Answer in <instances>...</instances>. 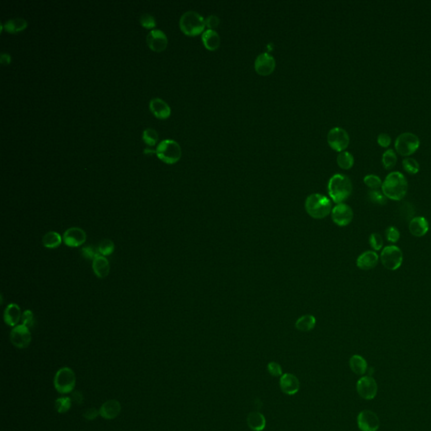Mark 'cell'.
<instances>
[{
  "label": "cell",
  "mask_w": 431,
  "mask_h": 431,
  "mask_svg": "<svg viewBox=\"0 0 431 431\" xmlns=\"http://www.w3.org/2000/svg\"><path fill=\"white\" fill-rule=\"evenodd\" d=\"M409 184L405 176L398 171L391 172L382 182L381 191L387 199L403 200L408 192Z\"/></svg>",
  "instance_id": "6da1fadb"
},
{
  "label": "cell",
  "mask_w": 431,
  "mask_h": 431,
  "mask_svg": "<svg viewBox=\"0 0 431 431\" xmlns=\"http://www.w3.org/2000/svg\"><path fill=\"white\" fill-rule=\"evenodd\" d=\"M353 185L348 176L336 174L330 178L328 183V192L330 199L335 204L346 201L352 193Z\"/></svg>",
  "instance_id": "7a4b0ae2"
},
{
  "label": "cell",
  "mask_w": 431,
  "mask_h": 431,
  "mask_svg": "<svg viewBox=\"0 0 431 431\" xmlns=\"http://www.w3.org/2000/svg\"><path fill=\"white\" fill-rule=\"evenodd\" d=\"M332 200L322 194L314 193L305 200V210L314 219H323L331 214Z\"/></svg>",
  "instance_id": "3957f363"
},
{
  "label": "cell",
  "mask_w": 431,
  "mask_h": 431,
  "mask_svg": "<svg viewBox=\"0 0 431 431\" xmlns=\"http://www.w3.org/2000/svg\"><path fill=\"white\" fill-rule=\"evenodd\" d=\"M180 27L184 35L189 36H197L205 32L206 19L193 10H189L181 16L180 19Z\"/></svg>",
  "instance_id": "277c9868"
},
{
  "label": "cell",
  "mask_w": 431,
  "mask_h": 431,
  "mask_svg": "<svg viewBox=\"0 0 431 431\" xmlns=\"http://www.w3.org/2000/svg\"><path fill=\"white\" fill-rule=\"evenodd\" d=\"M155 150L157 157L168 165L177 163L182 155L181 146L175 140H162Z\"/></svg>",
  "instance_id": "5b68a950"
},
{
  "label": "cell",
  "mask_w": 431,
  "mask_h": 431,
  "mask_svg": "<svg viewBox=\"0 0 431 431\" xmlns=\"http://www.w3.org/2000/svg\"><path fill=\"white\" fill-rule=\"evenodd\" d=\"M380 260L386 269L397 270L402 266L403 262V251L396 245H389L382 249Z\"/></svg>",
  "instance_id": "8992f818"
},
{
  "label": "cell",
  "mask_w": 431,
  "mask_h": 431,
  "mask_svg": "<svg viewBox=\"0 0 431 431\" xmlns=\"http://www.w3.org/2000/svg\"><path fill=\"white\" fill-rule=\"evenodd\" d=\"M420 141L415 134L404 133L400 134L395 141V149L398 153L404 157H409L418 150Z\"/></svg>",
  "instance_id": "52a82bcc"
},
{
  "label": "cell",
  "mask_w": 431,
  "mask_h": 431,
  "mask_svg": "<svg viewBox=\"0 0 431 431\" xmlns=\"http://www.w3.org/2000/svg\"><path fill=\"white\" fill-rule=\"evenodd\" d=\"M327 141L330 148L334 151L344 152L349 146V134L341 127H333L329 132Z\"/></svg>",
  "instance_id": "ba28073f"
},
{
  "label": "cell",
  "mask_w": 431,
  "mask_h": 431,
  "mask_svg": "<svg viewBox=\"0 0 431 431\" xmlns=\"http://www.w3.org/2000/svg\"><path fill=\"white\" fill-rule=\"evenodd\" d=\"M54 382L59 393H70L75 386V374L70 368H63L57 371Z\"/></svg>",
  "instance_id": "9c48e42d"
},
{
  "label": "cell",
  "mask_w": 431,
  "mask_h": 431,
  "mask_svg": "<svg viewBox=\"0 0 431 431\" xmlns=\"http://www.w3.org/2000/svg\"><path fill=\"white\" fill-rule=\"evenodd\" d=\"M333 222L339 227H346L350 224L354 218V213L350 206L346 203L336 204L331 212Z\"/></svg>",
  "instance_id": "30bf717a"
},
{
  "label": "cell",
  "mask_w": 431,
  "mask_h": 431,
  "mask_svg": "<svg viewBox=\"0 0 431 431\" xmlns=\"http://www.w3.org/2000/svg\"><path fill=\"white\" fill-rule=\"evenodd\" d=\"M377 381L371 376L361 377L356 383L357 393L364 399H373L377 396Z\"/></svg>",
  "instance_id": "8fae6325"
},
{
  "label": "cell",
  "mask_w": 431,
  "mask_h": 431,
  "mask_svg": "<svg viewBox=\"0 0 431 431\" xmlns=\"http://www.w3.org/2000/svg\"><path fill=\"white\" fill-rule=\"evenodd\" d=\"M10 340L14 346L19 349H25L32 342V333L28 327L23 324L14 327L10 333Z\"/></svg>",
  "instance_id": "7c38bea8"
},
{
  "label": "cell",
  "mask_w": 431,
  "mask_h": 431,
  "mask_svg": "<svg viewBox=\"0 0 431 431\" xmlns=\"http://www.w3.org/2000/svg\"><path fill=\"white\" fill-rule=\"evenodd\" d=\"M357 425L362 431H377L380 426V420L377 414L371 410H363L357 416Z\"/></svg>",
  "instance_id": "4fadbf2b"
},
{
  "label": "cell",
  "mask_w": 431,
  "mask_h": 431,
  "mask_svg": "<svg viewBox=\"0 0 431 431\" xmlns=\"http://www.w3.org/2000/svg\"><path fill=\"white\" fill-rule=\"evenodd\" d=\"M276 60L269 53L264 52L256 57L254 69L260 76H269L276 68Z\"/></svg>",
  "instance_id": "5bb4252c"
},
{
  "label": "cell",
  "mask_w": 431,
  "mask_h": 431,
  "mask_svg": "<svg viewBox=\"0 0 431 431\" xmlns=\"http://www.w3.org/2000/svg\"><path fill=\"white\" fill-rule=\"evenodd\" d=\"M147 44L152 51L160 52L168 46V37L165 32L159 29H152L146 37Z\"/></svg>",
  "instance_id": "9a60e30c"
},
{
  "label": "cell",
  "mask_w": 431,
  "mask_h": 431,
  "mask_svg": "<svg viewBox=\"0 0 431 431\" xmlns=\"http://www.w3.org/2000/svg\"><path fill=\"white\" fill-rule=\"evenodd\" d=\"M63 239L64 244L68 247H80L85 243L87 235L83 229L78 227H73L65 231L63 236Z\"/></svg>",
  "instance_id": "2e32d148"
},
{
  "label": "cell",
  "mask_w": 431,
  "mask_h": 431,
  "mask_svg": "<svg viewBox=\"0 0 431 431\" xmlns=\"http://www.w3.org/2000/svg\"><path fill=\"white\" fill-rule=\"evenodd\" d=\"M280 387L287 395H294L300 389V381L292 373H285L280 378Z\"/></svg>",
  "instance_id": "e0dca14e"
},
{
  "label": "cell",
  "mask_w": 431,
  "mask_h": 431,
  "mask_svg": "<svg viewBox=\"0 0 431 431\" xmlns=\"http://www.w3.org/2000/svg\"><path fill=\"white\" fill-rule=\"evenodd\" d=\"M380 257L376 251L367 250L359 255L356 260V265L362 270H370L377 266Z\"/></svg>",
  "instance_id": "ac0fdd59"
},
{
  "label": "cell",
  "mask_w": 431,
  "mask_h": 431,
  "mask_svg": "<svg viewBox=\"0 0 431 431\" xmlns=\"http://www.w3.org/2000/svg\"><path fill=\"white\" fill-rule=\"evenodd\" d=\"M149 109L159 119H166L171 114V108L163 99L156 97L149 102Z\"/></svg>",
  "instance_id": "d6986e66"
},
{
  "label": "cell",
  "mask_w": 431,
  "mask_h": 431,
  "mask_svg": "<svg viewBox=\"0 0 431 431\" xmlns=\"http://www.w3.org/2000/svg\"><path fill=\"white\" fill-rule=\"evenodd\" d=\"M409 229L413 236L416 238H421L427 234L430 229V224L427 219L424 216H416L411 219V221L409 222Z\"/></svg>",
  "instance_id": "ffe728a7"
},
{
  "label": "cell",
  "mask_w": 431,
  "mask_h": 431,
  "mask_svg": "<svg viewBox=\"0 0 431 431\" xmlns=\"http://www.w3.org/2000/svg\"><path fill=\"white\" fill-rule=\"evenodd\" d=\"M22 314L19 306L16 303H10L7 306L3 313L4 323L10 327L17 326L19 320H21Z\"/></svg>",
  "instance_id": "44dd1931"
},
{
  "label": "cell",
  "mask_w": 431,
  "mask_h": 431,
  "mask_svg": "<svg viewBox=\"0 0 431 431\" xmlns=\"http://www.w3.org/2000/svg\"><path fill=\"white\" fill-rule=\"evenodd\" d=\"M201 41H202L204 47L209 51H216L218 49L221 43V39L219 34L215 30H209L207 29L203 32L201 35Z\"/></svg>",
  "instance_id": "7402d4cb"
},
{
  "label": "cell",
  "mask_w": 431,
  "mask_h": 431,
  "mask_svg": "<svg viewBox=\"0 0 431 431\" xmlns=\"http://www.w3.org/2000/svg\"><path fill=\"white\" fill-rule=\"evenodd\" d=\"M93 271L95 276L100 279H104L110 273V263L105 256L99 255L93 260Z\"/></svg>",
  "instance_id": "603a6c76"
},
{
  "label": "cell",
  "mask_w": 431,
  "mask_h": 431,
  "mask_svg": "<svg viewBox=\"0 0 431 431\" xmlns=\"http://www.w3.org/2000/svg\"><path fill=\"white\" fill-rule=\"evenodd\" d=\"M28 22L27 20L23 18H13L6 20L4 23H1V31H3V29L6 32L10 33H16V32H21L23 30L27 27Z\"/></svg>",
  "instance_id": "cb8c5ba5"
},
{
  "label": "cell",
  "mask_w": 431,
  "mask_h": 431,
  "mask_svg": "<svg viewBox=\"0 0 431 431\" xmlns=\"http://www.w3.org/2000/svg\"><path fill=\"white\" fill-rule=\"evenodd\" d=\"M247 424L251 431H262L265 428L266 419L260 412H251L248 415Z\"/></svg>",
  "instance_id": "d4e9b609"
},
{
  "label": "cell",
  "mask_w": 431,
  "mask_h": 431,
  "mask_svg": "<svg viewBox=\"0 0 431 431\" xmlns=\"http://www.w3.org/2000/svg\"><path fill=\"white\" fill-rule=\"evenodd\" d=\"M349 367L355 374L362 376L367 371V362L362 355H352L349 359Z\"/></svg>",
  "instance_id": "484cf974"
},
{
  "label": "cell",
  "mask_w": 431,
  "mask_h": 431,
  "mask_svg": "<svg viewBox=\"0 0 431 431\" xmlns=\"http://www.w3.org/2000/svg\"><path fill=\"white\" fill-rule=\"evenodd\" d=\"M121 411V405L116 400H110L102 405L100 414L105 418H114Z\"/></svg>",
  "instance_id": "4316f807"
},
{
  "label": "cell",
  "mask_w": 431,
  "mask_h": 431,
  "mask_svg": "<svg viewBox=\"0 0 431 431\" xmlns=\"http://www.w3.org/2000/svg\"><path fill=\"white\" fill-rule=\"evenodd\" d=\"M295 326L296 329L301 332H309L316 326V317L311 314L303 315L297 320Z\"/></svg>",
  "instance_id": "83f0119b"
},
{
  "label": "cell",
  "mask_w": 431,
  "mask_h": 431,
  "mask_svg": "<svg viewBox=\"0 0 431 431\" xmlns=\"http://www.w3.org/2000/svg\"><path fill=\"white\" fill-rule=\"evenodd\" d=\"M63 241H64L63 237L57 232H48L42 238L43 246L50 249H54L59 247Z\"/></svg>",
  "instance_id": "f1b7e54d"
},
{
  "label": "cell",
  "mask_w": 431,
  "mask_h": 431,
  "mask_svg": "<svg viewBox=\"0 0 431 431\" xmlns=\"http://www.w3.org/2000/svg\"><path fill=\"white\" fill-rule=\"evenodd\" d=\"M355 163V159L351 153L347 151L339 152V155L337 157V164L339 165V168L342 169H350L353 167Z\"/></svg>",
  "instance_id": "f546056e"
},
{
  "label": "cell",
  "mask_w": 431,
  "mask_h": 431,
  "mask_svg": "<svg viewBox=\"0 0 431 431\" xmlns=\"http://www.w3.org/2000/svg\"><path fill=\"white\" fill-rule=\"evenodd\" d=\"M398 161L396 152L393 149H388L382 154V165L386 169H391L396 165Z\"/></svg>",
  "instance_id": "4dcf8cb0"
},
{
  "label": "cell",
  "mask_w": 431,
  "mask_h": 431,
  "mask_svg": "<svg viewBox=\"0 0 431 431\" xmlns=\"http://www.w3.org/2000/svg\"><path fill=\"white\" fill-rule=\"evenodd\" d=\"M143 140L149 146H154L159 141V133L153 128L149 127L143 132Z\"/></svg>",
  "instance_id": "1f68e13d"
},
{
  "label": "cell",
  "mask_w": 431,
  "mask_h": 431,
  "mask_svg": "<svg viewBox=\"0 0 431 431\" xmlns=\"http://www.w3.org/2000/svg\"><path fill=\"white\" fill-rule=\"evenodd\" d=\"M99 253L102 256H109L111 255L115 250L114 242L111 239H104L103 241L100 242L99 244L98 248Z\"/></svg>",
  "instance_id": "d6a6232c"
},
{
  "label": "cell",
  "mask_w": 431,
  "mask_h": 431,
  "mask_svg": "<svg viewBox=\"0 0 431 431\" xmlns=\"http://www.w3.org/2000/svg\"><path fill=\"white\" fill-rule=\"evenodd\" d=\"M368 198L371 202L379 206H384L387 201V198L384 196L382 191L378 190H370L368 192Z\"/></svg>",
  "instance_id": "836d02e7"
},
{
  "label": "cell",
  "mask_w": 431,
  "mask_h": 431,
  "mask_svg": "<svg viewBox=\"0 0 431 431\" xmlns=\"http://www.w3.org/2000/svg\"><path fill=\"white\" fill-rule=\"evenodd\" d=\"M364 183L368 188L372 190H378L381 188L382 185V181L381 180V178L375 175H367L365 176Z\"/></svg>",
  "instance_id": "e575fe53"
},
{
  "label": "cell",
  "mask_w": 431,
  "mask_h": 431,
  "mask_svg": "<svg viewBox=\"0 0 431 431\" xmlns=\"http://www.w3.org/2000/svg\"><path fill=\"white\" fill-rule=\"evenodd\" d=\"M369 244L373 251H376V252L382 249L384 244L382 236L378 232L371 233L370 235V238H369Z\"/></svg>",
  "instance_id": "d590c367"
},
{
  "label": "cell",
  "mask_w": 431,
  "mask_h": 431,
  "mask_svg": "<svg viewBox=\"0 0 431 431\" xmlns=\"http://www.w3.org/2000/svg\"><path fill=\"white\" fill-rule=\"evenodd\" d=\"M403 167L407 173L415 175L419 171V165L417 160L413 158H407L403 160Z\"/></svg>",
  "instance_id": "8d00e7d4"
},
{
  "label": "cell",
  "mask_w": 431,
  "mask_h": 431,
  "mask_svg": "<svg viewBox=\"0 0 431 431\" xmlns=\"http://www.w3.org/2000/svg\"><path fill=\"white\" fill-rule=\"evenodd\" d=\"M140 24L147 29H152L157 25L154 16L151 14L144 13L140 16Z\"/></svg>",
  "instance_id": "74e56055"
},
{
  "label": "cell",
  "mask_w": 431,
  "mask_h": 431,
  "mask_svg": "<svg viewBox=\"0 0 431 431\" xmlns=\"http://www.w3.org/2000/svg\"><path fill=\"white\" fill-rule=\"evenodd\" d=\"M385 236L387 239V241L390 242L392 244H396L400 239V232L396 227L390 226L386 229L385 232Z\"/></svg>",
  "instance_id": "f35d334b"
},
{
  "label": "cell",
  "mask_w": 431,
  "mask_h": 431,
  "mask_svg": "<svg viewBox=\"0 0 431 431\" xmlns=\"http://www.w3.org/2000/svg\"><path fill=\"white\" fill-rule=\"evenodd\" d=\"M81 252H82L83 256L84 257L85 259H88V260H94L96 257L100 255L99 253L98 249L92 247L91 245L83 248Z\"/></svg>",
  "instance_id": "ab89813d"
},
{
  "label": "cell",
  "mask_w": 431,
  "mask_h": 431,
  "mask_svg": "<svg viewBox=\"0 0 431 431\" xmlns=\"http://www.w3.org/2000/svg\"><path fill=\"white\" fill-rule=\"evenodd\" d=\"M267 370L273 377L282 376V368L277 362H271L267 365Z\"/></svg>",
  "instance_id": "60d3db41"
},
{
  "label": "cell",
  "mask_w": 431,
  "mask_h": 431,
  "mask_svg": "<svg viewBox=\"0 0 431 431\" xmlns=\"http://www.w3.org/2000/svg\"><path fill=\"white\" fill-rule=\"evenodd\" d=\"M21 322L23 325L31 328L34 324V314L32 310H26L22 314Z\"/></svg>",
  "instance_id": "b9f144b4"
},
{
  "label": "cell",
  "mask_w": 431,
  "mask_h": 431,
  "mask_svg": "<svg viewBox=\"0 0 431 431\" xmlns=\"http://www.w3.org/2000/svg\"><path fill=\"white\" fill-rule=\"evenodd\" d=\"M220 24V19L215 15H211L206 19V26L209 30H215Z\"/></svg>",
  "instance_id": "7bdbcfd3"
},
{
  "label": "cell",
  "mask_w": 431,
  "mask_h": 431,
  "mask_svg": "<svg viewBox=\"0 0 431 431\" xmlns=\"http://www.w3.org/2000/svg\"><path fill=\"white\" fill-rule=\"evenodd\" d=\"M70 399L67 398H64L57 400V407L59 412H66L70 408Z\"/></svg>",
  "instance_id": "ee69618b"
},
{
  "label": "cell",
  "mask_w": 431,
  "mask_h": 431,
  "mask_svg": "<svg viewBox=\"0 0 431 431\" xmlns=\"http://www.w3.org/2000/svg\"><path fill=\"white\" fill-rule=\"evenodd\" d=\"M392 142L391 136L387 133H381L377 137V143L382 148L389 147Z\"/></svg>",
  "instance_id": "f6af8a7d"
},
{
  "label": "cell",
  "mask_w": 431,
  "mask_h": 431,
  "mask_svg": "<svg viewBox=\"0 0 431 431\" xmlns=\"http://www.w3.org/2000/svg\"><path fill=\"white\" fill-rule=\"evenodd\" d=\"M11 62V56L7 52H2L0 55V63L3 65H8Z\"/></svg>",
  "instance_id": "bcb514c9"
},
{
  "label": "cell",
  "mask_w": 431,
  "mask_h": 431,
  "mask_svg": "<svg viewBox=\"0 0 431 431\" xmlns=\"http://www.w3.org/2000/svg\"><path fill=\"white\" fill-rule=\"evenodd\" d=\"M98 415V413H97V410L96 409H89V410H87V412H86L85 417L87 418H94L96 417V416Z\"/></svg>",
  "instance_id": "7dc6e473"
},
{
  "label": "cell",
  "mask_w": 431,
  "mask_h": 431,
  "mask_svg": "<svg viewBox=\"0 0 431 431\" xmlns=\"http://www.w3.org/2000/svg\"><path fill=\"white\" fill-rule=\"evenodd\" d=\"M73 398H74V401H75L76 403H81V402H82L83 398L81 393H74V394H73Z\"/></svg>",
  "instance_id": "c3c4849f"
},
{
  "label": "cell",
  "mask_w": 431,
  "mask_h": 431,
  "mask_svg": "<svg viewBox=\"0 0 431 431\" xmlns=\"http://www.w3.org/2000/svg\"><path fill=\"white\" fill-rule=\"evenodd\" d=\"M143 152H144L145 154H151V153H156V150L146 148V149H144V150H143Z\"/></svg>",
  "instance_id": "681fc988"
}]
</instances>
